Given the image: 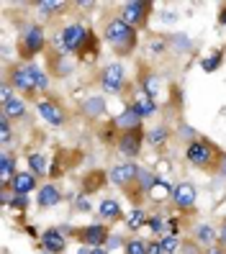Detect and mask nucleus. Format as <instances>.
Wrapping results in <instances>:
<instances>
[{"label": "nucleus", "mask_w": 226, "mask_h": 254, "mask_svg": "<svg viewBox=\"0 0 226 254\" xmlns=\"http://www.w3.org/2000/svg\"><path fill=\"white\" fill-rule=\"evenodd\" d=\"M10 85L18 87L21 93H36V90H47V74L39 69L36 64H23L10 72Z\"/></svg>", "instance_id": "nucleus-2"}, {"label": "nucleus", "mask_w": 226, "mask_h": 254, "mask_svg": "<svg viewBox=\"0 0 226 254\" xmlns=\"http://www.w3.org/2000/svg\"><path fill=\"white\" fill-rule=\"evenodd\" d=\"M185 159L193 164V167H201V170L211 167L214 159H216V149H214V144L206 141V139H193L188 144V149H185Z\"/></svg>", "instance_id": "nucleus-4"}, {"label": "nucleus", "mask_w": 226, "mask_h": 254, "mask_svg": "<svg viewBox=\"0 0 226 254\" xmlns=\"http://www.w3.org/2000/svg\"><path fill=\"white\" fill-rule=\"evenodd\" d=\"M142 128L139 131H126L121 133V141H118V152L126 154V157H137L139 149H142Z\"/></svg>", "instance_id": "nucleus-14"}, {"label": "nucleus", "mask_w": 226, "mask_h": 254, "mask_svg": "<svg viewBox=\"0 0 226 254\" xmlns=\"http://www.w3.org/2000/svg\"><path fill=\"white\" fill-rule=\"evenodd\" d=\"M149 254H164L162 239H157V242H149Z\"/></svg>", "instance_id": "nucleus-37"}, {"label": "nucleus", "mask_w": 226, "mask_h": 254, "mask_svg": "<svg viewBox=\"0 0 226 254\" xmlns=\"http://www.w3.org/2000/svg\"><path fill=\"white\" fill-rule=\"evenodd\" d=\"M0 141L3 144L10 141V118H5V116H0Z\"/></svg>", "instance_id": "nucleus-34"}, {"label": "nucleus", "mask_w": 226, "mask_h": 254, "mask_svg": "<svg viewBox=\"0 0 226 254\" xmlns=\"http://www.w3.org/2000/svg\"><path fill=\"white\" fill-rule=\"evenodd\" d=\"M90 39V31L80 23H70L62 28V34H57V49L59 54H72V52H82L85 44Z\"/></svg>", "instance_id": "nucleus-3"}, {"label": "nucleus", "mask_w": 226, "mask_h": 254, "mask_svg": "<svg viewBox=\"0 0 226 254\" xmlns=\"http://www.w3.org/2000/svg\"><path fill=\"white\" fill-rule=\"evenodd\" d=\"M219 242H221V247H226V223H224L221 231H219Z\"/></svg>", "instance_id": "nucleus-41"}, {"label": "nucleus", "mask_w": 226, "mask_h": 254, "mask_svg": "<svg viewBox=\"0 0 226 254\" xmlns=\"http://www.w3.org/2000/svg\"><path fill=\"white\" fill-rule=\"evenodd\" d=\"M111 175V183L118 188H129L131 183H137L139 177V167L134 162H124V164H116V167L108 172Z\"/></svg>", "instance_id": "nucleus-8"}, {"label": "nucleus", "mask_w": 226, "mask_h": 254, "mask_svg": "<svg viewBox=\"0 0 226 254\" xmlns=\"http://www.w3.org/2000/svg\"><path fill=\"white\" fill-rule=\"evenodd\" d=\"M3 116H5V118H23V116H26V103H23L21 98L13 95L10 100L3 103Z\"/></svg>", "instance_id": "nucleus-21"}, {"label": "nucleus", "mask_w": 226, "mask_h": 254, "mask_svg": "<svg viewBox=\"0 0 226 254\" xmlns=\"http://www.w3.org/2000/svg\"><path fill=\"white\" fill-rule=\"evenodd\" d=\"M195 198H198V192H195V188L190 183H180L175 185L172 190V203L180 208V211H188V208L195 205Z\"/></svg>", "instance_id": "nucleus-10"}, {"label": "nucleus", "mask_w": 226, "mask_h": 254, "mask_svg": "<svg viewBox=\"0 0 226 254\" xmlns=\"http://www.w3.org/2000/svg\"><path fill=\"white\" fill-rule=\"evenodd\" d=\"M172 41L177 44V47H190V41H188L185 36H172Z\"/></svg>", "instance_id": "nucleus-40"}, {"label": "nucleus", "mask_w": 226, "mask_h": 254, "mask_svg": "<svg viewBox=\"0 0 226 254\" xmlns=\"http://www.w3.org/2000/svg\"><path fill=\"white\" fill-rule=\"evenodd\" d=\"M167 136H170L167 128H164V126H157V128H152V131L147 133V141L152 144V146H159V144L167 141Z\"/></svg>", "instance_id": "nucleus-30"}, {"label": "nucleus", "mask_w": 226, "mask_h": 254, "mask_svg": "<svg viewBox=\"0 0 226 254\" xmlns=\"http://www.w3.org/2000/svg\"><path fill=\"white\" fill-rule=\"evenodd\" d=\"M36 111H39V116L44 118V121L52 124V126H62L65 124V113H62V108H59L54 100H39Z\"/></svg>", "instance_id": "nucleus-12"}, {"label": "nucleus", "mask_w": 226, "mask_h": 254, "mask_svg": "<svg viewBox=\"0 0 226 254\" xmlns=\"http://www.w3.org/2000/svg\"><path fill=\"white\" fill-rule=\"evenodd\" d=\"M28 172H34V175H47V157L44 154H28Z\"/></svg>", "instance_id": "nucleus-28"}, {"label": "nucleus", "mask_w": 226, "mask_h": 254, "mask_svg": "<svg viewBox=\"0 0 226 254\" xmlns=\"http://www.w3.org/2000/svg\"><path fill=\"white\" fill-rule=\"evenodd\" d=\"M100 82H103V87H105L108 93H118V90L126 85V69H124L121 64H108V67L103 69Z\"/></svg>", "instance_id": "nucleus-9"}, {"label": "nucleus", "mask_w": 226, "mask_h": 254, "mask_svg": "<svg viewBox=\"0 0 226 254\" xmlns=\"http://www.w3.org/2000/svg\"><path fill=\"white\" fill-rule=\"evenodd\" d=\"M149 49H152V54H162L164 52V41H152V44H149Z\"/></svg>", "instance_id": "nucleus-38"}, {"label": "nucleus", "mask_w": 226, "mask_h": 254, "mask_svg": "<svg viewBox=\"0 0 226 254\" xmlns=\"http://www.w3.org/2000/svg\"><path fill=\"white\" fill-rule=\"evenodd\" d=\"M77 208H82V211H87V208H90V203H87L85 198H77Z\"/></svg>", "instance_id": "nucleus-44"}, {"label": "nucleus", "mask_w": 226, "mask_h": 254, "mask_svg": "<svg viewBox=\"0 0 226 254\" xmlns=\"http://www.w3.org/2000/svg\"><path fill=\"white\" fill-rule=\"evenodd\" d=\"M180 133H183L185 139H193V128H188V126H180Z\"/></svg>", "instance_id": "nucleus-42"}, {"label": "nucleus", "mask_w": 226, "mask_h": 254, "mask_svg": "<svg viewBox=\"0 0 226 254\" xmlns=\"http://www.w3.org/2000/svg\"><path fill=\"white\" fill-rule=\"evenodd\" d=\"M59 200H62V195H59V188H54V185H44V188L39 190V198H36V203H39L41 208H52V205H57Z\"/></svg>", "instance_id": "nucleus-19"}, {"label": "nucleus", "mask_w": 226, "mask_h": 254, "mask_svg": "<svg viewBox=\"0 0 226 254\" xmlns=\"http://www.w3.org/2000/svg\"><path fill=\"white\" fill-rule=\"evenodd\" d=\"M193 236H195V244L198 247H206V249H211V244L216 242V231L208 226V223H201V226H195V231H193Z\"/></svg>", "instance_id": "nucleus-18"}, {"label": "nucleus", "mask_w": 226, "mask_h": 254, "mask_svg": "<svg viewBox=\"0 0 226 254\" xmlns=\"http://www.w3.org/2000/svg\"><path fill=\"white\" fill-rule=\"evenodd\" d=\"M221 59H224V52H214L211 57H206L203 62H201L203 72H216V69H219V64H221Z\"/></svg>", "instance_id": "nucleus-31"}, {"label": "nucleus", "mask_w": 226, "mask_h": 254, "mask_svg": "<svg viewBox=\"0 0 226 254\" xmlns=\"http://www.w3.org/2000/svg\"><path fill=\"white\" fill-rule=\"evenodd\" d=\"M121 244H124V239H121V236H116V234H111V236H108V242H105V249L111 252V249H118Z\"/></svg>", "instance_id": "nucleus-35"}, {"label": "nucleus", "mask_w": 226, "mask_h": 254, "mask_svg": "<svg viewBox=\"0 0 226 254\" xmlns=\"http://www.w3.org/2000/svg\"><path fill=\"white\" fill-rule=\"evenodd\" d=\"M159 180V177L154 175V172H149V170H139V177H137V185H139V190H144V192H149L154 188V183Z\"/></svg>", "instance_id": "nucleus-27"}, {"label": "nucleus", "mask_w": 226, "mask_h": 254, "mask_svg": "<svg viewBox=\"0 0 226 254\" xmlns=\"http://www.w3.org/2000/svg\"><path fill=\"white\" fill-rule=\"evenodd\" d=\"M41 254H49V252H41Z\"/></svg>", "instance_id": "nucleus-49"}, {"label": "nucleus", "mask_w": 226, "mask_h": 254, "mask_svg": "<svg viewBox=\"0 0 226 254\" xmlns=\"http://www.w3.org/2000/svg\"><path fill=\"white\" fill-rule=\"evenodd\" d=\"M124 254H149V244L142 239H129L124 244Z\"/></svg>", "instance_id": "nucleus-29"}, {"label": "nucleus", "mask_w": 226, "mask_h": 254, "mask_svg": "<svg viewBox=\"0 0 226 254\" xmlns=\"http://www.w3.org/2000/svg\"><path fill=\"white\" fill-rule=\"evenodd\" d=\"M219 21L226 26V8H221V13H219Z\"/></svg>", "instance_id": "nucleus-46"}, {"label": "nucleus", "mask_w": 226, "mask_h": 254, "mask_svg": "<svg viewBox=\"0 0 226 254\" xmlns=\"http://www.w3.org/2000/svg\"><path fill=\"white\" fill-rule=\"evenodd\" d=\"M144 223H149V218H147V213L142 211V208H134V211L126 216V229L129 231H139Z\"/></svg>", "instance_id": "nucleus-25"}, {"label": "nucleus", "mask_w": 226, "mask_h": 254, "mask_svg": "<svg viewBox=\"0 0 226 254\" xmlns=\"http://www.w3.org/2000/svg\"><path fill=\"white\" fill-rule=\"evenodd\" d=\"M147 13H149V3H142V0H134V3H124L121 5V21H126L129 26H142L147 21Z\"/></svg>", "instance_id": "nucleus-6"}, {"label": "nucleus", "mask_w": 226, "mask_h": 254, "mask_svg": "<svg viewBox=\"0 0 226 254\" xmlns=\"http://www.w3.org/2000/svg\"><path fill=\"white\" fill-rule=\"evenodd\" d=\"M105 41H108L118 54H129L134 47H137V28L129 26L121 18H113L108 26H105Z\"/></svg>", "instance_id": "nucleus-1"}, {"label": "nucleus", "mask_w": 226, "mask_h": 254, "mask_svg": "<svg viewBox=\"0 0 226 254\" xmlns=\"http://www.w3.org/2000/svg\"><path fill=\"white\" fill-rule=\"evenodd\" d=\"M13 190V195H28L31 190H36V175L34 172H16V177L8 183Z\"/></svg>", "instance_id": "nucleus-13"}, {"label": "nucleus", "mask_w": 226, "mask_h": 254, "mask_svg": "<svg viewBox=\"0 0 226 254\" xmlns=\"http://www.w3.org/2000/svg\"><path fill=\"white\" fill-rule=\"evenodd\" d=\"M162 247H164V254H175V252L180 249V239H177L175 234H170V236L162 239Z\"/></svg>", "instance_id": "nucleus-33"}, {"label": "nucleus", "mask_w": 226, "mask_h": 254, "mask_svg": "<svg viewBox=\"0 0 226 254\" xmlns=\"http://www.w3.org/2000/svg\"><path fill=\"white\" fill-rule=\"evenodd\" d=\"M13 177H16V162H13V157L5 152L0 157V180H3V185H8Z\"/></svg>", "instance_id": "nucleus-23"}, {"label": "nucleus", "mask_w": 226, "mask_h": 254, "mask_svg": "<svg viewBox=\"0 0 226 254\" xmlns=\"http://www.w3.org/2000/svg\"><path fill=\"white\" fill-rule=\"evenodd\" d=\"M59 8H62L59 0H41V3H39V13H41V16H52V13L59 10Z\"/></svg>", "instance_id": "nucleus-32"}, {"label": "nucleus", "mask_w": 226, "mask_h": 254, "mask_svg": "<svg viewBox=\"0 0 226 254\" xmlns=\"http://www.w3.org/2000/svg\"><path fill=\"white\" fill-rule=\"evenodd\" d=\"M221 175L226 177V157H224V162H221Z\"/></svg>", "instance_id": "nucleus-47"}, {"label": "nucleus", "mask_w": 226, "mask_h": 254, "mask_svg": "<svg viewBox=\"0 0 226 254\" xmlns=\"http://www.w3.org/2000/svg\"><path fill=\"white\" fill-rule=\"evenodd\" d=\"M0 98H3V103L13 98V95H10V85H3V90H0Z\"/></svg>", "instance_id": "nucleus-39"}, {"label": "nucleus", "mask_w": 226, "mask_h": 254, "mask_svg": "<svg viewBox=\"0 0 226 254\" xmlns=\"http://www.w3.org/2000/svg\"><path fill=\"white\" fill-rule=\"evenodd\" d=\"M108 229H105V223H90V226L80 229L77 231V239H80V244L85 247H105V242H108Z\"/></svg>", "instance_id": "nucleus-5"}, {"label": "nucleus", "mask_w": 226, "mask_h": 254, "mask_svg": "<svg viewBox=\"0 0 226 254\" xmlns=\"http://www.w3.org/2000/svg\"><path fill=\"white\" fill-rule=\"evenodd\" d=\"M77 254H90V249H77Z\"/></svg>", "instance_id": "nucleus-48"}, {"label": "nucleus", "mask_w": 226, "mask_h": 254, "mask_svg": "<svg viewBox=\"0 0 226 254\" xmlns=\"http://www.w3.org/2000/svg\"><path fill=\"white\" fill-rule=\"evenodd\" d=\"M98 213H100V218H103L105 223H113V221L121 218V203L113 200V198H105V200H100V205H98Z\"/></svg>", "instance_id": "nucleus-15"}, {"label": "nucleus", "mask_w": 226, "mask_h": 254, "mask_svg": "<svg viewBox=\"0 0 226 254\" xmlns=\"http://www.w3.org/2000/svg\"><path fill=\"white\" fill-rule=\"evenodd\" d=\"M206 254H226L221 247H211V249H206Z\"/></svg>", "instance_id": "nucleus-43"}, {"label": "nucleus", "mask_w": 226, "mask_h": 254, "mask_svg": "<svg viewBox=\"0 0 226 254\" xmlns=\"http://www.w3.org/2000/svg\"><path fill=\"white\" fill-rule=\"evenodd\" d=\"M167 226H170V223H167V218H164V216H152V218H149V229H152L154 231V236H170V231H167Z\"/></svg>", "instance_id": "nucleus-26"}, {"label": "nucleus", "mask_w": 226, "mask_h": 254, "mask_svg": "<svg viewBox=\"0 0 226 254\" xmlns=\"http://www.w3.org/2000/svg\"><path fill=\"white\" fill-rule=\"evenodd\" d=\"M142 93H147L152 100L159 98V93H162V77H159V74H154V72L144 74V77H142Z\"/></svg>", "instance_id": "nucleus-17"}, {"label": "nucleus", "mask_w": 226, "mask_h": 254, "mask_svg": "<svg viewBox=\"0 0 226 254\" xmlns=\"http://www.w3.org/2000/svg\"><path fill=\"white\" fill-rule=\"evenodd\" d=\"M10 205L16 208V211H23V208L28 205V198L26 195H13V200H10Z\"/></svg>", "instance_id": "nucleus-36"}, {"label": "nucleus", "mask_w": 226, "mask_h": 254, "mask_svg": "<svg viewBox=\"0 0 226 254\" xmlns=\"http://www.w3.org/2000/svg\"><path fill=\"white\" fill-rule=\"evenodd\" d=\"M41 247H44V252H49V254H62L67 249V239H65V234L59 229H49V231L41 234Z\"/></svg>", "instance_id": "nucleus-11"}, {"label": "nucleus", "mask_w": 226, "mask_h": 254, "mask_svg": "<svg viewBox=\"0 0 226 254\" xmlns=\"http://www.w3.org/2000/svg\"><path fill=\"white\" fill-rule=\"evenodd\" d=\"M90 254H108V249H105V247H95V249H90Z\"/></svg>", "instance_id": "nucleus-45"}, {"label": "nucleus", "mask_w": 226, "mask_h": 254, "mask_svg": "<svg viewBox=\"0 0 226 254\" xmlns=\"http://www.w3.org/2000/svg\"><path fill=\"white\" fill-rule=\"evenodd\" d=\"M134 111H137L142 118H149V116H154V113H157V103L149 98L147 93H139L137 103H134Z\"/></svg>", "instance_id": "nucleus-20"}, {"label": "nucleus", "mask_w": 226, "mask_h": 254, "mask_svg": "<svg viewBox=\"0 0 226 254\" xmlns=\"http://www.w3.org/2000/svg\"><path fill=\"white\" fill-rule=\"evenodd\" d=\"M172 190H175V188H170V183H167V180H157V183H154V188L149 190L147 195L152 198L154 203H162V200H170V198H172Z\"/></svg>", "instance_id": "nucleus-22"}, {"label": "nucleus", "mask_w": 226, "mask_h": 254, "mask_svg": "<svg viewBox=\"0 0 226 254\" xmlns=\"http://www.w3.org/2000/svg\"><path fill=\"white\" fill-rule=\"evenodd\" d=\"M116 126H121L124 131H139L142 128V116L131 108H126L121 116H116Z\"/></svg>", "instance_id": "nucleus-16"}, {"label": "nucleus", "mask_w": 226, "mask_h": 254, "mask_svg": "<svg viewBox=\"0 0 226 254\" xmlns=\"http://www.w3.org/2000/svg\"><path fill=\"white\" fill-rule=\"evenodd\" d=\"M82 113L85 116H103L105 113V103H103V98L100 95H93V98H87L85 103H82Z\"/></svg>", "instance_id": "nucleus-24"}, {"label": "nucleus", "mask_w": 226, "mask_h": 254, "mask_svg": "<svg viewBox=\"0 0 226 254\" xmlns=\"http://www.w3.org/2000/svg\"><path fill=\"white\" fill-rule=\"evenodd\" d=\"M21 44H23V57H34L44 49V28L41 26H28L23 36H21Z\"/></svg>", "instance_id": "nucleus-7"}]
</instances>
